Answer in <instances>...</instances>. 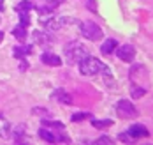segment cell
<instances>
[{
	"mask_svg": "<svg viewBox=\"0 0 153 145\" xmlns=\"http://www.w3.org/2000/svg\"><path fill=\"white\" fill-rule=\"evenodd\" d=\"M79 73L83 74V76H95V74H100V73H104L106 76H111L113 73H111V69L107 67L106 64H102L99 59H95V57H85V59H81L79 62Z\"/></svg>",
	"mask_w": 153,
	"mask_h": 145,
	"instance_id": "1",
	"label": "cell"
},
{
	"mask_svg": "<svg viewBox=\"0 0 153 145\" xmlns=\"http://www.w3.org/2000/svg\"><path fill=\"white\" fill-rule=\"evenodd\" d=\"M63 55H65V60H67L69 64H77L81 59H85V57L88 55V51L83 46V43H79V41H71V43L65 44Z\"/></svg>",
	"mask_w": 153,
	"mask_h": 145,
	"instance_id": "2",
	"label": "cell"
},
{
	"mask_svg": "<svg viewBox=\"0 0 153 145\" xmlns=\"http://www.w3.org/2000/svg\"><path fill=\"white\" fill-rule=\"evenodd\" d=\"M39 21L42 23V27L46 29L48 32H56V30H60L63 29L65 25H69L72 20L67 16H55L53 13L51 14H44V16L39 18Z\"/></svg>",
	"mask_w": 153,
	"mask_h": 145,
	"instance_id": "3",
	"label": "cell"
},
{
	"mask_svg": "<svg viewBox=\"0 0 153 145\" xmlns=\"http://www.w3.org/2000/svg\"><path fill=\"white\" fill-rule=\"evenodd\" d=\"M81 34H83V37H86L90 41H99L104 32H102V29L97 23H93V21H83L81 23Z\"/></svg>",
	"mask_w": 153,
	"mask_h": 145,
	"instance_id": "4",
	"label": "cell"
},
{
	"mask_svg": "<svg viewBox=\"0 0 153 145\" xmlns=\"http://www.w3.org/2000/svg\"><path fill=\"white\" fill-rule=\"evenodd\" d=\"M116 113L122 119H134V117H137V108L134 106V103L122 99V101L116 103Z\"/></svg>",
	"mask_w": 153,
	"mask_h": 145,
	"instance_id": "5",
	"label": "cell"
},
{
	"mask_svg": "<svg viewBox=\"0 0 153 145\" xmlns=\"http://www.w3.org/2000/svg\"><path fill=\"white\" fill-rule=\"evenodd\" d=\"M39 138L44 140L48 143H56V142H69V138L65 134H62L60 131H49L46 128L39 129Z\"/></svg>",
	"mask_w": 153,
	"mask_h": 145,
	"instance_id": "6",
	"label": "cell"
},
{
	"mask_svg": "<svg viewBox=\"0 0 153 145\" xmlns=\"http://www.w3.org/2000/svg\"><path fill=\"white\" fill-rule=\"evenodd\" d=\"M116 55H118V59L123 60V62H132L134 59H136V50L132 44H123V46H116Z\"/></svg>",
	"mask_w": 153,
	"mask_h": 145,
	"instance_id": "7",
	"label": "cell"
},
{
	"mask_svg": "<svg viewBox=\"0 0 153 145\" xmlns=\"http://www.w3.org/2000/svg\"><path fill=\"white\" fill-rule=\"evenodd\" d=\"M127 134L132 138V140H137V138H148L150 136V131L146 126H143V124H132L128 131H127Z\"/></svg>",
	"mask_w": 153,
	"mask_h": 145,
	"instance_id": "8",
	"label": "cell"
},
{
	"mask_svg": "<svg viewBox=\"0 0 153 145\" xmlns=\"http://www.w3.org/2000/svg\"><path fill=\"white\" fill-rule=\"evenodd\" d=\"M53 99L55 101H58V103H62V104H72V97L69 96L63 89H56L55 92H53Z\"/></svg>",
	"mask_w": 153,
	"mask_h": 145,
	"instance_id": "9",
	"label": "cell"
},
{
	"mask_svg": "<svg viewBox=\"0 0 153 145\" xmlns=\"http://www.w3.org/2000/svg\"><path fill=\"white\" fill-rule=\"evenodd\" d=\"M58 4L60 2H56V0H49V2H46L44 5H39L37 7V13H39V16H44V14H51L56 7H58Z\"/></svg>",
	"mask_w": 153,
	"mask_h": 145,
	"instance_id": "10",
	"label": "cell"
},
{
	"mask_svg": "<svg viewBox=\"0 0 153 145\" xmlns=\"http://www.w3.org/2000/svg\"><path fill=\"white\" fill-rule=\"evenodd\" d=\"M41 60L46 65H53V67L62 65V59L58 55H55V53H42V55H41Z\"/></svg>",
	"mask_w": 153,
	"mask_h": 145,
	"instance_id": "11",
	"label": "cell"
},
{
	"mask_svg": "<svg viewBox=\"0 0 153 145\" xmlns=\"http://www.w3.org/2000/svg\"><path fill=\"white\" fill-rule=\"evenodd\" d=\"M116 46H118L116 39H106L104 44L100 46V51H102V55H111V53H114Z\"/></svg>",
	"mask_w": 153,
	"mask_h": 145,
	"instance_id": "12",
	"label": "cell"
},
{
	"mask_svg": "<svg viewBox=\"0 0 153 145\" xmlns=\"http://www.w3.org/2000/svg\"><path fill=\"white\" fill-rule=\"evenodd\" d=\"M32 53V48L30 46H16L14 50H13V55H14L18 60H23L27 55H30Z\"/></svg>",
	"mask_w": 153,
	"mask_h": 145,
	"instance_id": "13",
	"label": "cell"
},
{
	"mask_svg": "<svg viewBox=\"0 0 153 145\" xmlns=\"http://www.w3.org/2000/svg\"><path fill=\"white\" fill-rule=\"evenodd\" d=\"M32 37H33V43H41V44H48L49 41H51V37L48 35V32H41V30H35V32L32 34Z\"/></svg>",
	"mask_w": 153,
	"mask_h": 145,
	"instance_id": "14",
	"label": "cell"
},
{
	"mask_svg": "<svg viewBox=\"0 0 153 145\" xmlns=\"http://www.w3.org/2000/svg\"><path fill=\"white\" fill-rule=\"evenodd\" d=\"M9 131H11V126H9V122H7V120H5V119L0 115V138H7V136L11 134Z\"/></svg>",
	"mask_w": 153,
	"mask_h": 145,
	"instance_id": "15",
	"label": "cell"
},
{
	"mask_svg": "<svg viewBox=\"0 0 153 145\" xmlns=\"http://www.w3.org/2000/svg\"><path fill=\"white\" fill-rule=\"evenodd\" d=\"M13 35H14L16 39H19V41H23V39H27V27L25 25H16L14 30H13Z\"/></svg>",
	"mask_w": 153,
	"mask_h": 145,
	"instance_id": "16",
	"label": "cell"
},
{
	"mask_svg": "<svg viewBox=\"0 0 153 145\" xmlns=\"http://www.w3.org/2000/svg\"><path fill=\"white\" fill-rule=\"evenodd\" d=\"M146 90H148V89H144V87H141V85H134V83H132L130 94H132L134 99H139V97H143L144 94H146Z\"/></svg>",
	"mask_w": 153,
	"mask_h": 145,
	"instance_id": "17",
	"label": "cell"
},
{
	"mask_svg": "<svg viewBox=\"0 0 153 145\" xmlns=\"http://www.w3.org/2000/svg\"><path fill=\"white\" fill-rule=\"evenodd\" d=\"M32 9H33V4L28 2V0H23V2H19V4L16 5V11H18V13H28Z\"/></svg>",
	"mask_w": 153,
	"mask_h": 145,
	"instance_id": "18",
	"label": "cell"
},
{
	"mask_svg": "<svg viewBox=\"0 0 153 145\" xmlns=\"http://www.w3.org/2000/svg\"><path fill=\"white\" fill-rule=\"evenodd\" d=\"M92 126L97 129H106L109 128V126H113V120H109V119H106V120H97V119H92Z\"/></svg>",
	"mask_w": 153,
	"mask_h": 145,
	"instance_id": "19",
	"label": "cell"
},
{
	"mask_svg": "<svg viewBox=\"0 0 153 145\" xmlns=\"http://www.w3.org/2000/svg\"><path fill=\"white\" fill-rule=\"evenodd\" d=\"M25 134V126H18V128L13 131V138L16 142H21V136Z\"/></svg>",
	"mask_w": 153,
	"mask_h": 145,
	"instance_id": "20",
	"label": "cell"
},
{
	"mask_svg": "<svg viewBox=\"0 0 153 145\" xmlns=\"http://www.w3.org/2000/svg\"><path fill=\"white\" fill-rule=\"evenodd\" d=\"M92 113H74L72 115V122H79V120H85V119H90Z\"/></svg>",
	"mask_w": 153,
	"mask_h": 145,
	"instance_id": "21",
	"label": "cell"
},
{
	"mask_svg": "<svg viewBox=\"0 0 153 145\" xmlns=\"http://www.w3.org/2000/svg\"><path fill=\"white\" fill-rule=\"evenodd\" d=\"M18 14H19V23H21V25H25V27L30 25V16H28V13H18Z\"/></svg>",
	"mask_w": 153,
	"mask_h": 145,
	"instance_id": "22",
	"label": "cell"
},
{
	"mask_svg": "<svg viewBox=\"0 0 153 145\" xmlns=\"http://www.w3.org/2000/svg\"><path fill=\"white\" fill-rule=\"evenodd\" d=\"M44 126H49V128H56V129H63V124L62 122H56V120H44Z\"/></svg>",
	"mask_w": 153,
	"mask_h": 145,
	"instance_id": "23",
	"label": "cell"
},
{
	"mask_svg": "<svg viewBox=\"0 0 153 145\" xmlns=\"http://www.w3.org/2000/svg\"><path fill=\"white\" fill-rule=\"evenodd\" d=\"M33 113H39V115H44L42 119H48V117H51V115H49V112H48V110H44V108H33Z\"/></svg>",
	"mask_w": 153,
	"mask_h": 145,
	"instance_id": "24",
	"label": "cell"
},
{
	"mask_svg": "<svg viewBox=\"0 0 153 145\" xmlns=\"http://www.w3.org/2000/svg\"><path fill=\"white\" fill-rule=\"evenodd\" d=\"M86 7H88L92 13H97V5H95V0H86Z\"/></svg>",
	"mask_w": 153,
	"mask_h": 145,
	"instance_id": "25",
	"label": "cell"
},
{
	"mask_svg": "<svg viewBox=\"0 0 153 145\" xmlns=\"http://www.w3.org/2000/svg\"><path fill=\"white\" fill-rule=\"evenodd\" d=\"M97 143H111V138L109 136H100V138H97Z\"/></svg>",
	"mask_w": 153,
	"mask_h": 145,
	"instance_id": "26",
	"label": "cell"
},
{
	"mask_svg": "<svg viewBox=\"0 0 153 145\" xmlns=\"http://www.w3.org/2000/svg\"><path fill=\"white\" fill-rule=\"evenodd\" d=\"M120 140H122V142H132V138H130L127 133H122V134H120Z\"/></svg>",
	"mask_w": 153,
	"mask_h": 145,
	"instance_id": "27",
	"label": "cell"
},
{
	"mask_svg": "<svg viewBox=\"0 0 153 145\" xmlns=\"http://www.w3.org/2000/svg\"><path fill=\"white\" fill-rule=\"evenodd\" d=\"M5 9V4H4V0H0V11H4Z\"/></svg>",
	"mask_w": 153,
	"mask_h": 145,
	"instance_id": "28",
	"label": "cell"
},
{
	"mask_svg": "<svg viewBox=\"0 0 153 145\" xmlns=\"http://www.w3.org/2000/svg\"><path fill=\"white\" fill-rule=\"evenodd\" d=\"M4 41V32H0V43Z\"/></svg>",
	"mask_w": 153,
	"mask_h": 145,
	"instance_id": "29",
	"label": "cell"
},
{
	"mask_svg": "<svg viewBox=\"0 0 153 145\" xmlns=\"http://www.w3.org/2000/svg\"><path fill=\"white\" fill-rule=\"evenodd\" d=\"M0 21H2V18H0Z\"/></svg>",
	"mask_w": 153,
	"mask_h": 145,
	"instance_id": "30",
	"label": "cell"
}]
</instances>
